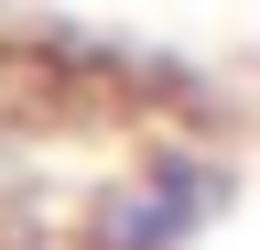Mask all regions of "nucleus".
<instances>
[{
  "mask_svg": "<svg viewBox=\"0 0 260 250\" xmlns=\"http://www.w3.org/2000/svg\"><path fill=\"white\" fill-rule=\"evenodd\" d=\"M228 207H239V163H228L217 142L162 131V142L119 152V163H98L76 185L65 239H76V250H195Z\"/></svg>",
  "mask_w": 260,
  "mask_h": 250,
  "instance_id": "f257e3e1",
  "label": "nucleus"
}]
</instances>
